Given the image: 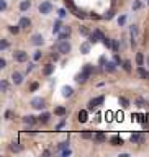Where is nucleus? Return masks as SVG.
<instances>
[{
	"instance_id": "1",
	"label": "nucleus",
	"mask_w": 149,
	"mask_h": 157,
	"mask_svg": "<svg viewBox=\"0 0 149 157\" xmlns=\"http://www.w3.org/2000/svg\"><path fill=\"white\" fill-rule=\"evenodd\" d=\"M56 49H58L61 54L66 56V54H69L70 51H72V44H70L67 39H62V41H59L58 44H56Z\"/></svg>"
},
{
	"instance_id": "2",
	"label": "nucleus",
	"mask_w": 149,
	"mask_h": 157,
	"mask_svg": "<svg viewBox=\"0 0 149 157\" xmlns=\"http://www.w3.org/2000/svg\"><path fill=\"white\" fill-rule=\"evenodd\" d=\"M30 105H31V108H33V110L41 111V110H44V108H46V100L43 98V97H34V98L30 102Z\"/></svg>"
},
{
	"instance_id": "3",
	"label": "nucleus",
	"mask_w": 149,
	"mask_h": 157,
	"mask_svg": "<svg viewBox=\"0 0 149 157\" xmlns=\"http://www.w3.org/2000/svg\"><path fill=\"white\" fill-rule=\"evenodd\" d=\"M103 102H105V97H103V95L95 97V98H92L90 102L87 103V105H89V107H87V110H89V111H93V110H97V108H98L100 105L103 103Z\"/></svg>"
},
{
	"instance_id": "4",
	"label": "nucleus",
	"mask_w": 149,
	"mask_h": 157,
	"mask_svg": "<svg viewBox=\"0 0 149 157\" xmlns=\"http://www.w3.org/2000/svg\"><path fill=\"white\" fill-rule=\"evenodd\" d=\"M53 4H51L49 0H44V2H41L39 4V7H38V12L41 13V15H49L51 12H53Z\"/></svg>"
},
{
	"instance_id": "5",
	"label": "nucleus",
	"mask_w": 149,
	"mask_h": 157,
	"mask_svg": "<svg viewBox=\"0 0 149 157\" xmlns=\"http://www.w3.org/2000/svg\"><path fill=\"white\" fill-rule=\"evenodd\" d=\"M13 59H15L17 62H26L28 61V53L23 51V49H18V51L13 53Z\"/></svg>"
},
{
	"instance_id": "6",
	"label": "nucleus",
	"mask_w": 149,
	"mask_h": 157,
	"mask_svg": "<svg viewBox=\"0 0 149 157\" xmlns=\"http://www.w3.org/2000/svg\"><path fill=\"white\" fill-rule=\"evenodd\" d=\"M70 33H72V29H70V26H62V29H61V33L58 34V43L59 41H62V39H69V36H70Z\"/></svg>"
},
{
	"instance_id": "7",
	"label": "nucleus",
	"mask_w": 149,
	"mask_h": 157,
	"mask_svg": "<svg viewBox=\"0 0 149 157\" xmlns=\"http://www.w3.org/2000/svg\"><path fill=\"white\" fill-rule=\"evenodd\" d=\"M54 69H56V66H54L53 62H48L44 67H43V75L44 77H49V75L54 74Z\"/></svg>"
},
{
	"instance_id": "8",
	"label": "nucleus",
	"mask_w": 149,
	"mask_h": 157,
	"mask_svg": "<svg viewBox=\"0 0 149 157\" xmlns=\"http://www.w3.org/2000/svg\"><path fill=\"white\" fill-rule=\"evenodd\" d=\"M89 77H90V75H89L87 72H84V70H80L79 74H75V78H74V80H75L77 83H85V82L89 80Z\"/></svg>"
},
{
	"instance_id": "9",
	"label": "nucleus",
	"mask_w": 149,
	"mask_h": 157,
	"mask_svg": "<svg viewBox=\"0 0 149 157\" xmlns=\"http://www.w3.org/2000/svg\"><path fill=\"white\" fill-rule=\"evenodd\" d=\"M12 82L15 83V85H21V83H23V74L18 72V70L12 72Z\"/></svg>"
},
{
	"instance_id": "10",
	"label": "nucleus",
	"mask_w": 149,
	"mask_h": 157,
	"mask_svg": "<svg viewBox=\"0 0 149 157\" xmlns=\"http://www.w3.org/2000/svg\"><path fill=\"white\" fill-rule=\"evenodd\" d=\"M31 44L33 46H43L44 44V38H43V34H39V33L33 34V36H31Z\"/></svg>"
},
{
	"instance_id": "11",
	"label": "nucleus",
	"mask_w": 149,
	"mask_h": 157,
	"mask_svg": "<svg viewBox=\"0 0 149 157\" xmlns=\"http://www.w3.org/2000/svg\"><path fill=\"white\" fill-rule=\"evenodd\" d=\"M77 121L79 123H87L89 121V110H80L77 113Z\"/></svg>"
},
{
	"instance_id": "12",
	"label": "nucleus",
	"mask_w": 149,
	"mask_h": 157,
	"mask_svg": "<svg viewBox=\"0 0 149 157\" xmlns=\"http://www.w3.org/2000/svg\"><path fill=\"white\" fill-rule=\"evenodd\" d=\"M23 123L28 124V126H33V124L39 123V121H38L36 116H33V115H26V116H23Z\"/></svg>"
},
{
	"instance_id": "13",
	"label": "nucleus",
	"mask_w": 149,
	"mask_h": 157,
	"mask_svg": "<svg viewBox=\"0 0 149 157\" xmlns=\"http://www.w3.org/2000/svg\"><path fill=\"white\" fill-rule=\"evenodd\" d=\"M103 67H105V70H107L108 74H113L116 70V67H118V64H116L115 61H107V64H105Z\"/></svg>"
},
{
	"instance_id": "14",
	"label": "nucleus",
	"mask_w": 149,
	"mask_h": 157,
	"mask_svg": "<svg viewBox=\"0 0 149 157\" xmlns=\"http://www.w3.org/2000/svg\"><path fill=\"white\" fill-rule=\"evenodd\" d=\"M61 92H62V97H64V98H70V97L74 95V88L69 87V85H64V87L61 88Z\"/></svg>"
},
{
	"instance_id": "15",
	"label": "nucleus",
	"mask_w": 149,
	"mask_h": 157,
	"mask_svg": "<svg viewBox=\"0 0 149 157\" xmlns=\"http://www.w3.org/2000/svg\"><path fill=\"white\" fill-rule=\"evenodd\" d=\"M18 25H20L23 29H28V28H31V20H30L28 17H21L20 21H18Z\"/></svg>"
},
{
	"instance_id": "16",
	"label": "nucleus",
	"mask_w": 149,
	"mask_h": 157,
	"mask_svg": "<svg viewBox=\"0 0 149 157\" xmlns=\"http://www.w3.org/2000/svg\"><path fill=\"white\" fill-rule=\"evenodd\" d=\"M136 72H138V75H139L141 78H144V80H149V70H146L143 66H138Z\"/></svg>"
},
{
	"instance_id": "17",
	"label": "nucleus",
	"mask_w": 149,
	"mask_h": 157,
	"mask_svg": "<svg viewBox=\"0 0 149 157\" xmlns=\"http://www.w3.org/2000/svg\"><path fill=\"white\" fill-rule=\"evenodd\" d=\"M18 8H20V12H28L31 8V0H21Z\"/></svg>"
},
{
	"instance_id": "18",
	"label": "nucleus",
	"mask_w": 149,
	"mask_h": 157,
	"mask_svg": "<svg viewBox=\"0 0 149 157\" xmlns=\"http://www.w3.org/2000/svg\"><path fill=\"white\" fill-rule=\"evenodd\" d=\"M49 120H51V113H48V111H43L41 115L38 116V121L41 124H46V123H49Z\"/></svg>"
},
{
	"instance_id": "19",
	"label": "nucleus",
	"mask_w": 149,
	"mask_h": 157,
	"mask_svg": "<svg viewBox=\"0 0 149 157\" xmlns=\"http://www.w3.org/2000/svg\"><path fill=\"white\" fill-rule=\"evenodd\" d=\"M8 149L12 151V152H15V154H20V152H23V146H21L20 142H12V144L8 146Z\"/></svg>"
},
{
	"instance_id": "20",
	"label": "nucleus",
	"mask_w": 149,
	"mask_h": 157,
	"mask_svg": "<svg viewBox=\"0 0 149 157\" xmlns=\"http://www.w3.org/2000/svg\"><path fill=\"white\" fill-rule=\"evenodd\" d=\"M62 21H61V18H58V20L54 21V25H53V34H59L61 33V29H62Z\"/></svg>"
},
{
	"instance_id": "21",
	"label": "nucleus",
	"mask_w": 149,
	"mask_h": 157,
	"mask_svg": "<svg viewBox=\"0 0 149 157\" xmlns=\"http://www.w3.org/2000/svg\"><path fill=\"white\" fill-rule=\"evenodd\" d=\"M90 46H92L90 41L82 43V44H80V53H82V54H89V53H90Z\"/></svg>"
},
{
	"instance_id": "22",
	"label": "nucleus",
	"mask_w": 149,
	"mask_h": 157,
	"mask_svg": "<svg viewBox=\"0 0 149 157\" xmlns=\"http://www.w3.org/2000/svg\"><path fill=\"white\" fill-rule=\"evenodd\" d=\"M134 105H136L138 108H146V107H148L149 103H148V102H146L144 98H143V97H138V98L134 100Z\"/></svg>"
},
{
	"instance_id": "23",
	"label": "nucleus",
	"mask_w": 149,
	"mask_h": 157,
	"mask_svg": "<svg viewBox=\"0 0 149 157\" xmlns=\"http://www.w3.org/2000/svg\"><path fill=\"white\" fill-rule=\"evenodd\" d=\"M110 144L112 146H123V139L120 136H112L110 137Z\"/></svg>"
},
{
	"instance_id": "24",
	"label": "nucleus",
	"mask_w": 149,
	"mask_h": 157,
	"mask_svg": "<svg viewBox=\"0 0 149 157\" xmlns=\"http://www.w3.org/2000/svg\"><path fill=\"white\" fill-rule=\"evenodd\" d=\"M129 141H131L133 144H138V142H141V141H143V136H141V134H138V132H133L131 136H129Z\"/></svg>"
},
{
	"instance_id": "25",
	"label": "nucleus",
	"mask_w": 149,
	"mask_h": 157,
	"mask_svg": "<svg viewBox=\"0 0 149 157\" xmlns=\"http://www.w3.org/2000/svg\"><path fill=\"white\" fill-rule=\"evenodd\" d=\"M54 115H58V116H66L67 115V110L64 107H56L54 108Z\"/></svg>"
},
{
	"instance_id": "26",
	"label": "nucleus",
	"mask_w": 149,
	"mask_h": 157,
	"mask_svg": "<svg viewBox=\"0 0 149 157\" xmlns=\"http://www.w3.org/2000/svg\"><path fill=\"white\" fill-rule=\"evenodd\" d=\"M121 67H123V70L124 72H131L133 70V66H131V61H128V59H126V61H123V64H121Z\"/></svg>"
},
{
	"instance_id": "27",
	"label": "nucleus",
	"mask_w": 149,
	"mask_h": 157,
	"mask_svg": "<svg viewBox=\"0 0 149 157\" xmlns=\"http://www.w3.org/2000/svg\"><path fill=\"white\" fill-rule=\"evenodd\" d=\"M82 70L84 72H87L89 75H92L93 72H95V67H93V64H85V66L82 67Z\"/></svg>"
},
{
	"instance_id": "28",
	"label": "nucleus",
	"mask_w": 149,
	"mask_h": 157,
	"mask_svg": "<svg viewBox=\"0 0 149 157\" xmlns=\"http://www.w3.org/2000/svg\"><path fill=\"white\" fill-rule=\"evenodd\" d=\"M93 139H95L97 142H105V141H107V136H105L103 132H95V134H93Z\"/></svg>"
},
{
	"instance_id": "29",
	"label": "nucleus",
	"mask_w": 149,
	"mask_h": 157,
	"mask_svg": "<svg viewBox=\"0 0 149 157\" xmlns=\"http://www.w3.org/2000/svg\"><path fill=\"white\" fill-rule=\"evenodd\" d=\"M64 4H66V7H67V10H69V12L74 13L75 10H77V7L74 5V2H72V0H64Z\"/></svg>"
},
{
	"instance_id": "30",
	"label": "nucleus",
	"mask_w": 149,
	"mask_h": 157,
	"mask_svg": "<svg viewBox=\"0 0 149 157\" xmlns=\"http://www.w3.org/2000/svg\"><path fill=\"white\" fill-rule=\"evenodd\" d=\"M20 29H21L20 25H10V26H8V31H10L12 34H18V33H20Z\"/></svg>"
},
{
	"instance_id": "31",
	"label": "nucleus",
	"mask_w": 149,
	"mask_h": 157,
	"mask_svg": "<svg viewBox=\"0 0 149 157\" xmlns=\"http://www.w3.org/2000/svg\"><path fill=\"white\" fill-rule=\"evenodd\" d=\"M136 64L138 66H144V54L143 53H136Z\"/></svg>"
},
{
	"instance_id": "32",
	"label": "nucleus",
	"mask_w": 149,
	"mask_h": 157,
	"mask_svg": "<svg viewBox=\"0 0 149 157\" xmlns=\"http://www.w3.org/2000/svg\"><path fill=\"white\" fill-rule=\"evenodd\" d=\"M87 38H89V41H90L92 44H97V43L100 41V39H98V36H97V34H95V31H93V33H90V34H89Z\"/></svg>"
},
{
	"instance_id": "33",
	"label": "nucleus",
	"mask_w": 149,
	"mask_h": 157,
	"mask_svg": "<svg viewBox=\"0 0 149 157\" xmlns=\"http://www.w3.org/2000/svg\"><path fill=\"white\" fill-rule=\"evenodd\" d=\"M129 33H131V39H134L138 34V25H131L129 26Z\"/></svg>"
},
{
	"instance_id": "34",
	"label": "nucleus",
	"mask_w": 149,
	"mask_h": 157,
	"mask_svg": "<svg viewBox=\"0 0 149 157\" xmlns=\"http://www.w3.org/2000/svg\"><path fill=\"white\" fill-rule=\"evenodd\" d=\"M118 102H120V105H121L123 108H128V107H129V100L124 98V97H120V98H118Z\"/></svg>"
},
{
	"instance_id": "35",
	"label": "nucleus",
	"mask_w": 149,
	"mask_h": 157,
	"mask_svg": "<svg viewBox=\"0 0 149 157\" xmlns=\"http://www.w3.org/2000/svg\"><path fill=\"white\" fill-rule=\"evenodd\" d=\"M0 88H2V92H4V93H7V92H8V88H10V83L7 82V80H2V83H0Z\"/></svg>"
},
{
	"instance_id": "36",
	"label": "nucleus",
	"mask_w": 149,
	"mask_h": 157,
	"mask_svg": "<svg viewBox=\"0 0 149 157\" xmlns=\"http://www.w3.org/2000/svg\"><path fill=\"white\" fill-rule=\"evenodd\" d=\"M74 15H75L77 18H87V17H89V15H87L85 12H84V10H79V8H77V10L74 12Z\"/></svg>"
},
{
	"instance_id": "37",
	"label": "nucleus",
	"mask_w": 149,
	"mask_h": 157,
	"mask_svg": "<svg viewBox=\"0 0 149 157\" xmlns=\"http://www.w3.org/2000/svg\"><path fill=\"white\" fill-rule=\"evenodd\" d=\"M8 46H10V43L7 41L5 38H2V41H0V49L5 51V49H8Z\"/></svg>"
},
{
	"instance_id": "38",
	"label": "nucleus",
	"mask_w": 149,
	"mask_h": 157,
	"mask_svg": "<svg viewBox=\"0 0 149 157\" xmlns=\"http://www.w3.org/2000/svg\"><path fill=\"white\" fill-rule=\"evenodd\" d=\"M79 33L82 34V36H89V34H90V31H89L87 26H79Z\"/></svg>"
},
{
	"instance_id": "39",
	"label": "nucleus",
	"mask_w": 149,
	"mask_h": 157,
	"mask_svg": "<svg viewBox=\"0 0 149 157\" xmlns=\"http://www.w3.org/2000/svg\"><path fill=\"white\" fill-rule=\"evenodd\" d=\"M113 17H115V10H113V8H112V10H108V12L103 15V18H105V20H112Z\"/></svg>"
},
{
	"instance_id": "40",
	"label": "nucleus",
	"mask_w": 149,
	"mask_h": 157,
	"mask_svg": "<svg viewBox=\"0 0 149 157\" xmlns=\"http://www.w3.org/2000/svg\"><path fill=\"white\" fill-rule=\"evenodd\" d=\"M141 7H143V2H141V0H134V2H133V10H139Z\"/></svg>"
},
{
	"instance_id": "41",
	"label": "nucleus",
	"mask_w": 149,
	"mask_h": 157,
	"mask_svg": "<svg viewBox=\"0 0 149 157\" xmlns=\"http://www.w3.org/2000/svg\"><path fill=\"white\" fill-rule=\"evenodd\" d=\"M82 139H93V132L84 131V132H82Z\"/></svg>"
},
{
	"instance_id": "42",
	"label": "nucleus",
	"mask_w": 149,
	"mask_h": 157,
	"mask_svg": "<svg viewBox=\"0 0 149 157\" xmlns=\"http://www.w3.org/2000/svg\"><path fill=\"white\" fill-rule=\"evenodd\" d=\"M95 34H97V36H98V39H100V41H102V43H103L105 39H107V36H105V34L102 33L100 29H95Z\"/></svg>"
},
{
	"instance_id": "43",
	"label": "nucleus",
	"mask_w": 149,
	"mask_h": 157,
	"mask_svg": "<svg viewBox=\"0 0 149 157\" xmlns=\"http://www.w3.org/2000/svg\"><path fill=\"white\" fill-rule=\"evenodd\" d=\"M67 146H69V139H67V141H62L61 144L58 146V149H59V151H64V149H66Z\"/></svg>"
},
{
	"instance_id": "44",
	"label": "nucleus",
	"mask_w": 149,
	"mask_h": 157,
	"mask_svg": "<svg viewBox=\"0 0 149 157\" xmlns=\"http://www.w3.org/2000/svg\"><path fill=\"white\" fill-rule=\"evenodd\" d=\"M112 49L115 51V53L120 49V44H118V41H116V39H112Z\"/></svg>"
},
{
	"instance_id": "45",
	"label": "nucleus",
	"mask_w": 149,
	"mask_h": 157,
	"mask_svg": "<svg viewBox=\"0 0 149 157\" xmlns=\"http://www.w3.org/2000/svg\"><path fill=\"white\" fill-rule=\"evenodd\" d=\"M7 7H8V5H7V0H0V12H5Z\"/></svg>"
},
{
	"instance_id": "46",
	"label": "nucleus",
	"mask_w": 149,
	"mask_h": 157,
	"mask_svg": "<svg viewBox=\"0 0 149 157\" xmlns=\"http://www.w3.org/2000/svg\"><path fill=\"white\" fill-rule=\"evenodd\" d=\"M41 57H43V53H41V51H36V53L33 54V61H39Z\"/></svg>"
},
{
	"instance_id": "47",
	"label": "nucleus",
	"mask_w": 149,
	"mask_h": 157,
	"mask_svg": "<svg viewBox=\"0 0 149 157\" xmlns=\"http://www.w3.org/2000/svg\"><path fill=\"white\" fill-rule=\"evenodd\" d=\"M124 23H126V15H121V17H118V25L123 26Z\"/></svg>"
},
{
	"instance_id": "48",
	"label": "nucleus",
	"mask_w": 149,
	"mask_h": 157,
	"mask_svg": "<svg viewBox=\"0 0 149 157\" xmlns=\"http://www.w3.org/2000/svg\"><path fill=\"white\" fill-rule=\"evenodd\" d=\"M59 54H61L59 51H58V53H54V51H53V53H51V59H53L54 62H58L59 61Z\"/></svg>"
},
{
	"instance_id": "49",
	"label": "nucleus",
	"mask_w": 149,
	"mask_h": 157,
	"mask_svg": "<svg viewBox=\"0 0 149 157\" xmlns=\"http://www.w3.org/2000/svg\"><path fill=\"white\" fill-rule=\"evenodd\" d=\"M113 61H115L116 64H118V66H121V64H123V59H121L120 56H118V54H115V56H113Z\"/></svg>"
},
{
	"instance_id": "50",
	"label": "nucleus",
	"mask_w": 149,
	"mask_h": 157,
	"mask_svg": "<svg viewBox=\"0 0 149 157\" xmlns=\"http://www.w3.org/2000/svg\"><path fill=\"white\" fill-rule=\"evenodd\" d=\"M38 87H39V83H38V82H33L31 85H30V92H36Z\"/></svg>"
},
{
	"instance_id": "51",
	"label": "nucleus",
	"mask_w": 149,
	"mask_h": 157,
	"mask_svg": "<svg viewBox=\"0 0 149 157\" xmlns=\"http://www.w3.org/2000/svg\"><path fill=\"white\" fill-rule=\"evenodd\" d=\"M58 15H59V18H64V17L67 15L66 8H59V10H58Z\"/></svg>"
},
{
	"instance_id": "52",
	"label": "nucleus",
	"mask_w": 149,
	"mask_h": 157,
	"mask_svg": "<svg viewBox=\"0 0 149 157\" xmlns=\"http://www.w3.org/2000/svg\"><path fill=\"white\" fill-rule=\"evenodd\" d=\"M103 46L107 48V49H112V39H108V38H107V39L103 41Z\"/></svg>"
},
{
	"instance_id": "53",
	"label": "nucleus",
	"mask_w": 149,
	"mask_h": 157,
	"mask_svg": "<svg viewBox=\"0 0 149 157\" xmlns=\"http://www.w3.org/2000/svg\"><path fill=\"white\" fill-rule=\"evenodd\" d=\"M33 69H34V64L33 62H28V66H26V74H30Z\"/></svg>"
},
{
	"instance_id": "54",
	"label": "nucleus",
	"mask_w": 149,
	"mask_h": 157,
	"mask_svg": "<svg viewBox=\"0 0 149 157\" xmlns=\"http://www.w3.org/2000/svg\"><path fill=\"white\" fill-rule=\"evenodd\" d=\"M4 116H5V120H12V116H13V111H10V110H7Z\"/></svg>"
},
{
	"instance_id": "55",
	"label": "nucleus",
	"mask_w": 149,
	"mask_h": 157,
	"mask_svg": "<svg viewBox=\"0 0 149 157\" xmlns=\"http://www.w3.org/2000/svg\"><path fill=\"white\" fill-rule=\"evenodd\" d=\"M70 154H72V151H70V149H64V151H61V156H64V157L70 156Z\"/></svg>"
},
{
	"instance_id": "56",
	"label": "nucleus",
	"mask_w": 149,
	"mask_h": 157,
	"mask_svg": "<svg viewBox=\"0 0 149 157\" xmlns=\"http://www.w3.org/2000/svg\"><path fill=\"white\" fill-rule=\"evenodd\" d=\"M0 67H2V69H5V67H7V61H5L4 57L0 59Z\"/></svg>"
},
{
	"instance_id": "57",
	"label": "nucleus",
	"mask_w": 149,
	"mask_h": 157,
	"mask_svg": "<svg viewBox=\"0 0 149 157\" xmlns=\"http://www.w3.org/2000/svg\"><path fill=\"white\" fill-rule=\"evenodd\" d=\"M64 124H66V118H64V120H62L61 123L58 124V126H56V129H61V128H64Z\"/></svg>"
},
{
	"instance_id": "58",
	"label": "nucleus",
	"mask_w": 149,
	"mask_h": 157,
	"mask_svg": "<svg viewBox=\"0 0 149 157\" xmlns=\"http://www.w3.org/2000/svg\"><path fill=\"white\" fill-rule=\"evenodd\" d=\"M89 17H90V18H93V20H100V18H102L100 15H95V13H90Z\"/></svg>"
},
{
	"instance_id": "59",
	"label": "nucleus",
	"mask_w": 149,
	"mask_h": 157,
	"mask_svg": "<svg viewBox=\"0 0 149 157\" xmlns=\"http://www.w3.org/2000/svg\"><path fill=\"white\" fill-rule=\"evenodd\" d=\"M98 62H100V66H105L107 62H105V56H102V57L98 59Z\"/></svg>"
},
{
	"instance_id": "60",
	"label": "nucleus",
	"mask_w": 149,
	"mask_h": 157,
	"mask_svg": "<svg viewBox=\"0 0 149 157\" xmlns=\"http://www.w3.org/2000/svg\"><path fill=\"white\" fill-rule=\"evenodd\" d=\"M148 67H149V56H148Z\"/></svg>"
},
{
	"instance_id": "61",
	"label": "nucleus",
	"mask_w": 149,
	"mask_h": 157,
	"mask_svg": "<svg viewBox=\"0 0 149 157\" xmlns=\"http://www.w3.org/2000/svg\"><path fill=\"white\" fill-rule=\"evenodd\" d=\"M148 4H149V0H148Z\"/></svg>"
}]
</instances>
